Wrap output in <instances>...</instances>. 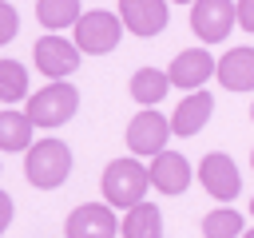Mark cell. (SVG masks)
Here are the masks:
<instances>
[{"mask_svg":"<svg viewBox=\"0 0 254 238\" xmlns=\"http://www.w3.org/2000/svg\"><path fill=\"white\" fill-rule=\"evenodd\" d=\"M24 175L36 190H56L71 175V151L64 139H40L24 151Z\"/></svg>","mask_w":254,"mask_h":238,"instance_id":"obj_1","label":"cell"},{"mask_svg":"<svg viewBox=\"0 0 254 238\" xmlns=\"http://www.w3.org/2000/svg\"><path fill=\"white\" fill-rule=\"evenodd\" d=\"M99 186H103V202H107L111 210H115V206H119V210H131V206L143 202L151 178H147V167L127 155V159H115V163L103 167Z\"/></svg>","mask_w":254,"mask_h":238,"instance_id":"obj_2","label":"cell"},{"mask_svg":"<svg viewBox=\"0 0 254 238\" xmlns=\"http://www.w3.org/2000/svg\"><path fill=\"white\" fill-rule=\"evenodd\" d=\"M75 107H79V91L60 79V83H48L36 95H28L24 115L32 119V127H60V123H67L75 115Z\"/></svg>","mask_w":254,"mask_h":238,"instance_id":"obj_3","label":"cell"},{"mask_svg":"<svg viewBox=\"0 0 254 238\" xmlns=\"http://www.w3.org/2000/svg\"><path fill=\"white\" fill-rule=\"evenodd\" d=\"M119 36H123V20H119L115 12H103V8L83 12L79 24H75V48L87 52V56H107V52H115Z\"/></svg>","mask_w":254,"mask_h":238,"instance_id":"obj_4","label":"cell"},{"mask_svg":"<svg viewBox=\"0 0 254 238\" xmlns=\"http://www.w3.org/2000/svg\"><path fill=\"white\" fill-rule=\"evenodd\" d=\"M167 139H171V119L159 115L155 107H143L127 123V151H131V159H139V155H151L155 159L167 147Z\"/></svg>","mask_w":254,"mask_h":238,"instance_id":"obj_5","label":"cell"},{"mask_svg":"<svg viewBox=\"0 0 254 238\" xmlns=\"http://www.w3.org/2000/svg\"><path fill=\"white\" fill-rule=\"evenodd\" d=\"M234 24H238L234 0H194L190 4V28L202 44H222Z\"/></svg>","mask_w":254,"mask_h":238,"instance_id":"obj_6","label":"cell"},{"mask_svg":"<svg viewBox=\"0 0 254 238\" xmlns=\"http://www.w3.org/2000/svg\"><path fill=\"white\" fill-rule=\"evenodd\" d=\"M32 56H36V67H40L52 83H60L64 75H71V71L79 67V48H75L71 40L56 36V32L40 36V40H36V48H32Z\"/></svg>","mask_w":254,"mask_h":238,"instance_id":"obj_7","label":"cell"},{"mask_svg":"<svg viewBox=\"0 0 254 238\" xmlns=\"http://www.w3.org/2000/svg\"><path fill=\"white\" fill-rule=\"evenodd\" d=\"M64 234L67 238H115L119 234V218L107 202H83L67 214L64 222Z\"/></svg>","mask_w":254,"mask_h":238,"instance_id":"obj_8","label":"cell"},{"mask_svg":"<svg viewBox=\"0 0 254 238\" xmlns=\"http://www.w3.org/2000/svg\"><path fill=\"white\" fill-rule=\"evenodd\" d=\"M198 182H202L206 194L218 198V202H230V198H238V190H242L238 167H234V159L222 155V151H210V155L198 163Z\"/></svg>","mask_w":254,"mask_h":238,"instance_id":"obj_9","label":"cell"},{"mask_svg":"<svg viewBox=\"0 0 254 238\" xmlns=\"http://www.w3.org/2000/svg\"><path fill=\"white\" fill-rule=\"evenodd\" d=\"M147 178H151V186L163 190V194H183V190L190 186V163H187V155H179V151H159V155L151 159V167H147Z\"/></svg>","mask_w":254,"mask_h":238,"instance_id":"obj_10","label":"cell"},{"mask_svg":"<svg viewBox=\"0 0 254 238\" xmlns=\"http://www.w3.org/2000/svg\"><path fill=\"white\" fill-rule=\"evenodd\" d=\"M119 20L135 36H159L167 28V0H119Z\"/></svg>","mask_w":254,"mask_h":238,"instance_id":"obj_11","label":"cell"},{"mask_svg":"<svg viewBox=\"0 0 254 238\" xmlns=\"http://www.w3.org/2000/svg\"><path fill=\"white\" fill-rule=\"evenodd\" d=\"M210 75H214V60H210V52H202V48L179 52V56L171 60V67H167L171 87H190V91H198Z\"/></svg>","mask_w":254,"mask_h":238,"instance_id":"obj_12","label":"cell"},{"mask_svg":"<svg viewBox=\"0 0 254 238\" xmlns=\"http://www.w3.org/2000/svg\"><path fill=\"white\" fill-rule=\"evenodd\" d=\"M210 111H214V99H210V91H190V95H187V99L175 107V115H171V135H179V139H190V135H198V131L206 127Z\"/></svg>","mask_w":254,"mask_h":238,"instance_id":"obj_13","label":"cell"},{"mask_svg":"<svg viewBox=\"0 0 254 238\" xmlns=\"http://www.w3.org/2000/svg\"><path fill=\"white\" fill-rule=\"evenodd\" d=\"M214 75L226 91H254V48H230L214 63Z\"/></svg>","mask_w":254,"mask_h":238,"instance_id":"obj_14","label":"cell"},{"mask_svg":"<svg viewBox=\"0 0 254 238\" xmlns=\"http://www.w3.org/2000/svg\"><path fill=\"white\" fill-rule=\"evenodd\" d=\"M119 234L123 238H163V210L155 202H139L123 214L119 222Z\"/></svg>","mask_w":254,"mask_h":238,"instance_id":"obj_15","label":"cell"},{"mask_svg":"<svg viewBox=\"0 0 254 238\" xmlns=\"http://www.w3.org/2000/svg\"><path fill=\"white\" fill-rule=\"evenodd\" d=\"M79 0H36V20L48 28V32H60V28H75L79 24Z\"/></svg>","mask_w":254,"mask_h":238,"instance_id":"obj_16","label":"cell"},{"mask_svg":"<svg viewBox=\"0 0 254 238\" xmlns=\"http://www.w3.org/2000/svg\"><path fill=\"white\" fill-rule=\"evenodd\" d=\"M167 87H171V79H167V71H159V67H139V71L131 75V95H135V103H143V107H155V103L167 95Z\"/></svg>","mask_w":254,"mask_h":238,"instance_id":"obj_17","label":"cell"},{"mask_svg":"<svg viewBox=\"0 0 254 238\" xmlns=\"http://www.w3.org/2000/svg\"><path fill=\"white\" fill-rule=\"evenodd\" d=\"M32 147V119L24 111H0V151H28Z\"/></svg>","mask_w":254,"mask_h":238,"instance_id":"obj_18","label":"cell"},{"mask_svg":"<svg viewBox=\"0 0 254 238\" xmlns=\"http://www.w3.org/2000/svg\"><path fill=\"white\" fill-rule=\"evenodd\" d=\"M246 226H242V214L230 210V206H218L210 214H202V238H238Z\"/></svg>","mask_w":254,"mask_h":238,"instance_id":"obj_19","label":"cell"},{"mask_svg":"<svg viewBox=\"0 0 254 238\" xmlns=\"http://www.w3.org/2000/svg\"><path fill=\"white\" fill-rule=\"evenodd\" d=\"M28 99V71L16 60H0V103Z\"/></svg>","mask_w":254,"mask_h":238,"instance_id":"obj_20","label":"cell"},{"mask_svg":"<svg viewBox=\"0 0 254 238\" xmlns=\"http://www.w3.org/2000/svg\"><path fill=\"white\" fill-rule=\"evenodd\" d=\"M16 32H20V16H16V8L8 0H0V44L16 40Z\"/></svg>","mask_w":254,"mask_h":238,"instance_id":"obj_21","label":"cell"},{"mask_svg":"<svg viewBox=\"0 0 254 238\" xmlns=\"http://www.w3.org/2000/svg\"><path fill=\"white\" fill-rule=\"evenodd\" d=\"M234 16H238V24H242L246 32H254V0H238V4H234Z\"/></svg>","mask_w":254,"mask_h":238,"instance_id":"obj_22","label":"cell"},{"mask_svg":"<svg viewBox=\"0 0 254 238\" xmlns=\"http://www.w3.org/2000/svg\"><path fill=\"white\" fill-rule=\"evenodd\" d=\"M12 226V198H8V190H0V234Z\"/></svg>","mask_w":254,"mask_h":238,"instance_id":"obj_23","label":"cell"},{"mask_svg":"<svg viewBox=\"0 0 254 238\" xmlns=\"http://www.w3.org/2000/svg\"><path fill=\"white\" fill-rule=\"evenodd\" d=\"M242 238H254V226H250V230H242Z\"/></svg>","mask_w":254,"mask_h":238,"instance_id":"obj_24","label":"cell"},{"mask_svg":"<svg viewBox=\"0 0 254 238\" xmlns=\"http://www.w3.org/2000/svg\"><path fill=\"white\" fill-rule=\"evenodd\" d=\"M175 4H194V0H175Z\"/></svg>","mask_w":254,"mask_h":238,"instance_id":"obj_25","label":"cell"},{"mask_svg":"<svg viewBox=\"0 0 254 238\" xmlns=\"http://www.w3.org/2000/svg\"><path fill=\"white\" fill-rule=\"evenodd\" d=\"M250 214H254V198H250Z\"/></svg>","mask_w":254,"mask_h":238,"instance_id":"obj_26","label":"cell"},{"mask_svg":"<svg viewBox=\"0 0 254 238\" xmlns=\"http://www.w3.org/2000/svg\"><path fill=\"white\" fill-rule=\"evenodd\" d=\"M250 167H254V151H250Z\"/></svg>","mask_w":254,"mask_h":238,"instance_id":"obj_27","label":"cell"},{"mask_svg":"<svg viewBox=\"0 0 254 238\" xmlns=\"http://www.w3.org/2000/svg\"><path fill=\"white\" fill-rule=\"evenodd\" d=\"M250 119H254V107H250Z\"/></svg>","mask_w":254,"mask_h":238,"instance_id":"obj_28","label":"cell"}]
</instances>
